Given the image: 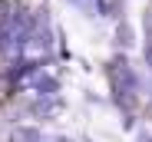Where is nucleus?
<instances>
[{
	"label": "nucleus",
	"mask_w": 152,
	"mask_h": 142,
	"mask_svg": "<svg viewBox=\"0 0 152 142\" xmlns=\"http://www.w3.org/2000/svg\"><path fill=\"white\" fill-rule=\"evenodd\" d=\"M10 142H40V132L33 126H17L10 132Z\"/></svg>",
	"instance_id": "f257e3e1"
}]
</instances>
